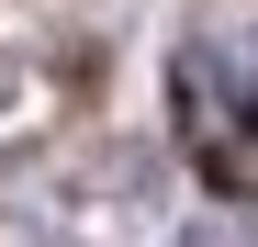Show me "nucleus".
<instances>
[{
    "instance_id": "nucleus-1",
    "label": "nucleus",
    "mask_w": 258,
    "mask_h": 247,
    "mask_svg": "<svg viewBox=\"0 0 258 247\" xmlns=\"http://www.w3.org/2000/svg\"><path fill=\"white\" fill-rule=\"evenodd\" d=\"M180 135L213 191H258V34L180 45Z\"/></svg>"
},
{
    "instance_id": "nucleus-2",
    "label": "nucleus",
    "mask_w": 258,
    "mask_h": 247,
    "mask_svg": "<svg viewBox=\"0 0 258 247\" xmlns=\"http://www.w3.org/2000/svg\"><path fill=\"white\" fill-rule=\"evenodd\" d=\"M180 247H225V236H180Z\"/></svg>"
}]
</instances>
